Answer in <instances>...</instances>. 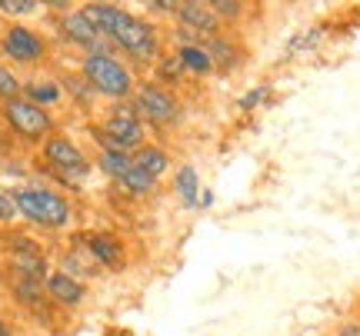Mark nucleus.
Instances as JSON below:
<instances>
[{
	"label": "nucleus",
	"mask_w": 360,
	"mask_h": 336,
	"mask_svg": "<svg viewBox=\"0 0 360 336\" xmlns=\"http://www.w3.org/2000/svg\"><path fill=\"white\" fill-rule=\"evenodd\" d=\"M80 77L90 83V90L110 97L117 104H124L127 97H134L137 90V77L124 60H117L114 53H84L80 64Z\"/></svg>",
	"instance_id": "nucleus-1"
},
{
	"label": "nucleus",
	"mask_w": 360,
	"mask_h": 336,
	"mask_svg": "<svg viewBox=\"0 0 360 336\" xmlns=\"http://www.w3.org/2000/svg\"><path fill=\"white\" fill-rule=\"evenodd\" d=\"M13 203L20 210V217H27L37 227H47V230H64L74 217L70 203L47 187H20V190H13Z\"/></svg>",
	"instance_id": "nucleus-2"
},
{
	"label": "nucleus",
	"mask_w": 360,
	"mask_h": 336,
	"mask_svg": "<svg viewBox=\"0 0 360 336\" xmlns=\"http://www.w3.org/2000/svg\"><path fill=\"white\" fill-rule=\"evenodd\" d=\"M94 140L101 143V150L134 154L137 147L147 143V130H143V120L127 104H114L110 114L103 116L101 127H94Z\"/></svg>",
	"instance_id": "nucleus-3"
},
{
	"label": "nucleus",
	"mask_w": 360,
	"mask_h": 336,
	"mask_svg": "<svg viewBox=\"0 0 360 336\" xmlns=\"http://www.w3.org/2000/svg\"><path fill=\"white\" fill-rule=\"evenodd\" d=\"M0 116H4L7 130L17 133V137L27 140V143H44L47 137H53L51 110L30 104V100H24V97H17V100H4V104H0Z\"/></svg>",
	"instance_id": "nucleus-4"
},
{
	"label": "nucleus",
	"mask_w": 360,
	"mask_h": 336,
	"mask_svg": "<svg viewBox=\"0 0 360 336\" xmlns=\"http://www.w3.org/2000/svg\"><path fill=\"white\" fill-rule=\"evenodd\" d=\"M40 154H44V160L51 163L53 173H57L60 180L74 183V187H80V183L90 177L87 154H84L67 133H53V137H47V140L40 143Z\"/></svg>",
	"instance_id": "nucleus-5"
},
{
	"label": "nucleus",
	"mask_w": 360,
	"mask_h": 336,
	"mask_svg": "<svg viewBox=\"0 0 360 336\" xmlns=\"http://www.w3.org/2000/svg\"><path fill=\"white\" fill-rule=\"evenodd\" d=\"M130 110L141 116L143 123H160V127H170L180 120V104L174 90L164 87V83H141L134 90V100H130Z\"/></svg>",
	"instance_id": "nucleus-6"
},
{
	"label": "nucleus",
	"mask_w": 360,
	"mask_h": 336,
	"mask_svg": "<svg viewBox=\"0 0 360 336\" xmlns=\"http://www.w3.org/2000/svg\"><path fill=\"white\" fill-rule=\"evenodd\" d=\"M97 163H101V170L107 173V177H114L124 190H130V194H154L157 190V180L154 177H147L134 160H130V154H124V150H101V156H97Z\"/></svg>",
	"instance_id": "nucleus-7"
},
{
	"label": "nucleus",
	"mask_w": 360,
	"mask_h": 336,
	"mask_svg": "<svg viewBox=\"0 0 360 336\" xmlns=\"http://www.w3.org/2000/svg\"><path fill=\"white\" fill-rule=\"evenodd\" d=\"M57 27H60V34H64L67 43H74V47H80V51L87 53H114V40H107L97 30V27L90 24L87 17H84V11H64L60 17H57Z\"/></svg>",
	"instance_id": "nucleus-8"
},
{
	"label": "nucleus",
	"mask_w": 360,
	"mask_h": 336,
	"mask_svg": "<svg viewBox=\"0 0 360 336\" xmlns=\"http://www.w3.org/2000/svg\"><path fill=\"white\" fill-rule=\"evenodd\" d=\"M0 53L13 64H37L47 57V40L24 24H11L0 34Z\"/></svg>",
	"instance_id": "nucleus-9"
},
{
	"label": "nucleus",
	"mask_w": 360,
	"mask_h": 336,
	"mask_svg": "<svg viewBox=\"0 0 360 336\" xmlns=\"http://www.w3.org/2000/svg\"><path fill=\"white\" fill-rule=\"evenodd\" d=\"M114 43L120 51H127L134 60H154V57H160V34L143 17H130L127 27L114 37Z\"/></svg>",
	"instance_id": "nucleus-10"
},
{
	"label": "nucleus",
	"mask_w": 360,
	"mask_h": 336,
	"mask_svg": "<svg viewBox=\"0 0 360 336\" xmlns=\"http://www.w3.org/2000/svg\"><path fill=\"white\" fill-rule=\"evenodd\" d=\"M44 293H47L57 307L74 310V307H80V303L87 300V283L67 270H51V276L44 280Z\"/></svg>",
	"instance_id": "nucleus-11"
},
{
	"label": "nucleus",
	"mask_w": 360,
	"mask_h": 336,
	"mask_svg": "<svg viewBox=\"0 0 360 336\" xmlns=\"http://www.w3.org/2000/svg\"><path fill=\"white\" fill-rule=\"evenodd\" d=\"M177 20L187 30H193L197 37H217L220 34V17L210 11V4H200V0H184L177 4Z\"/></svg>",
	"instance_id": "nucleus-12"
},
{
	"label": "nucleus",
	"mask_w": 360,
	"mask_h": 336,
	"mask_svg": "<svg viewBox=\"0 0 360 336\" xmlns=\"http://www.w3.org/2000/svg\"><path fill=\"white\" fill-rule=\"evenodd\" d=\"M80 11H84V17H87L90 24L97 27V30H101L107 40H114L117 34H120V30L127 27L130 17H134L130 11L117 7V4H97V0H94V4H84Z\"/></svg>",
	"instance_id": "nucleus-13"
},
{
	"label": "nucleus",
	"mask_w": 360,
	"mask_h": 336,
	"mask_svg": "<svg viewBox=\"0 0 360 336\" xmlns=\"http://www.w3.org/2000/svg\"><path fill=\"white\" fill-rule=\"evenodd\" d=\"M84 246L90 250V257H94L97 267H107V270H120L124 267V243L117 240L114 233L94 230L84 236Z\"/></svg>",
	"instance_id": "nucleus-14"
},
{
	"label": "nucleus",
	"mask_w": 360,
	"mask_h": 336,
	"mask_svg": "<svg viewBox=\"0 0 360 336\" xmlns=\"http://www.w3.org/2000/svg\"><path fill=\"white\" fill-rule=\"evenodd\" d=\"M200 47H204L207 57L214 60V70L231 74L233 67L240 64V47H237L231 37H224V34H217V37H204L200 40Z\"/></svg>",
	"instance_id": "nucleus-15"
},
{
	"label": "nucleus",
	"mask_w": 360,
	"mask_h": 336,
	"mask_svg": "<svg viewBox=\"0 0 360 336\" xmlns=\"http://www.w3.org/2000/svg\"><path fill=\"white\" fill-rule=\"evenodd\" d=\"M130 160H134L147 177H154V180H160V177L170 170L167 150H164V147H157V143H143V147H137V150L130 154Z\"/></svg>",
	"instance_id": "nucleus-16"
},
{
	"label": "nucleus",
	"mask_w": 360,
	"mask_h": 336,
	"mask_svg": "<svg viewBox=\"0 0 360 336\" xmlns=\"http://www.w3.org/2000/svg\"><path fill=\"white\" fill-rule=\"evenodd\" d=\"M24 100H30V104H37L47 110V107H57L64 100V87H60L57 80H27Z\"/></svg>",
	"instance_id": "nucleus-17"
},
{
	"label": "nucleus",
	"mask_w": 360,
	"mask_h": 336,
	"mask_svg": "<svg viewBox=\"0 0 360 336\" xmlns=\"http://www.w3.org/2000/svg\"><path fill=\"white\" fill-rule=\"evenodd\" d=\"M174 53L180 57L184 70L193 74V77H210V74H214V60L207 57V51L200 47V43H177V51Z\"/></svg>",
	"instance_id": "nucleus-18"
},
{
	"label": "nucleus",
	"mask_w": 360,
	"mask_h": 336,
	"mask_svg": "<svg viewBox=\"0 0 360 336\" xmlns=\"http://www.w3.org/2000/svg\"><path fill=\"white\" fill-rule=\"evenodd\" d=\"M174 190H177L180 203L187 210L200 207V177H197V170L191 167V163H184V167L177 170V177H174Z\"/></svg>",
	"instance_id": "nucleus-19"
},
{
	"label": "nucleus",
	"mask_w": 360,
	"mask_h": 336,
	"mask_svg": "<svg viewBox=\"0 0 360 336\" xmlns=\"http://www.w3.org/2000/svg\"><path fill=\"white\" fill-rule=\"evenodd\" d=\"M17 97H24V83L11 67L0 64V100H17Z\"/></svg>",
	"instance_id": "nucleus-20"
},
{
	"label": "nucleus",
	"mask_w": 360,
	"mask_h": 336,
	"mask_svg": "<svg viewBox=\"0 0 360 336\" xmlns=\"http://www.w3.org/2000/svg\"><path fill=\"white\" fill-rule=\"evenodd\" d=\"M184 74H187V70H184V64H180L177 53H167V57H160V60H157V77L164 80V83H177ZM160 80H157V83H160Z\"/></svg>",
	"instance_id": "nucleus-21"
},
{
	"label": "nucleus",
	"mask_w": 360,
	"mask_h": 336,
	"mask_svg": "<svg viewBox=\"0 0 360 336\" xmlns=\"http://www.w3.org/2000/svg\"><path fill=\"white\" fill-rule=\"evenodd\" d=\"M210 11L220 17V24H233V20L244 17V4H237V0H214Z\"/></svg>",
	"instance_id": "nucleus-22"
},
{
	"label": "nucleus",
	"mask_w": 360,
	"mask_h": 336,
	"mask_svg": "<svg viewBox=\"0 0 360 336\" xmlns=\"http://www.w3.org/2000/svg\"><path fill=\"white\" fill-rule=\"evenodd\" d=\"M37 7H40L37 0H0V13H7V17H27Z\"/></svg>",
	"instance_id": "nucleus-23"
},
{
	"label": "nucleus",
	"mask_w": 360,
	"mask_h": 336,
	"mask_svg": "<svg viewBox=\"0 0 360 336\" xmlns=\"http://www.w3.org/2000/svg\"><path fill=\"white\" fill-rule=\"evenodd\" d=\"M20 217V210H17V203H13V194H7V190H0V223H11Z\"/></svg>",
	"instance_id": "nucleus-24"
},
{
	"label": "nucleus",
	"mask_w": 360,
	"mask_h": 336,
	"mask_svg": "<svg viewBox=\"0 0 360 336\" xmlns=\"http://www.w3.org/2000/svg\"><path fill=\"white\" fill-rule=\"evenodd\" d=\"M264 97H267V90H264V87H257V90H250L244 97V100H240V110H250V107H257L260 100H264Z\"/></svg>",
	"instance_id": "nucleus-25"
},
{
	"label": "nucleus",
	"mask_w": 360,
	"mask_h": 336,
	"mask_svg": "<svg viewBox=\"0 0 360 336\" xmlns=\"http://www.w3.org/2000/svg\"><path fill=\"white\" fill-rule=\"evenodd\" d=\"M330 336H360V320H350V323H340Z\"/></svg>",
	"instance_id": "nucleus-26"
},
{
	"label": "nucleus",
	"mask_w": 360,
	"mask_h": 336,
	"mask_svg": "<svg viewBox=\"0 0 360 336\" xmlns=\"http://www.w3.org/2000/svg\"><path fill=\"white\" fill-rule=\"evenodd\" d=\"M147 11L150 13H174V17H177V4H147Z\"/></svg>",
	"instance_id": "nucleus-27"
},
{
	"label": "nucleus",
	"mask_w": 360,
	"mask_h": 336,
	"mask_svg": "<svg viewBox=\"0 0 360 336\" xmlns=\"http://www.w3.org/2000/svg\"><path fill=\"white\" fill-rule=\"evenodd\" d=\"M210 203H214V194H210V190H204V194H200V207H210Z\"/></svg>",
	"instance_id": "nucleus-28"
},
{
	"label": "nucleus",
	"mask_w": 360,
	"mask_h": 336,
	"mask_svg": "<svg viewBox=\"0 0 360 336\" xmlns=\"http://www.w3.org/2000/svg\"><path fill=\"white\" fill-rule=\"evenodd\" d=\"M0 336H13V326L7 320H0Z\"/></svg>",
	"instance_id": "nucleus-29"
},
{
	"label": "nucleus",
	"mask_w": 360,
	"mask_h": 336,
	"mask_svg": "<svg viewBox=\"0 0 360 336\" xmlns=\"http://www.w3.org/2000/svg\"><path fill=\"white\" fill-rule=\"evenodd\" d=\"M0 104H4V100H0Z\"/></svg>",
	"instance_id": "nucleus-30"
}]
</instances>
